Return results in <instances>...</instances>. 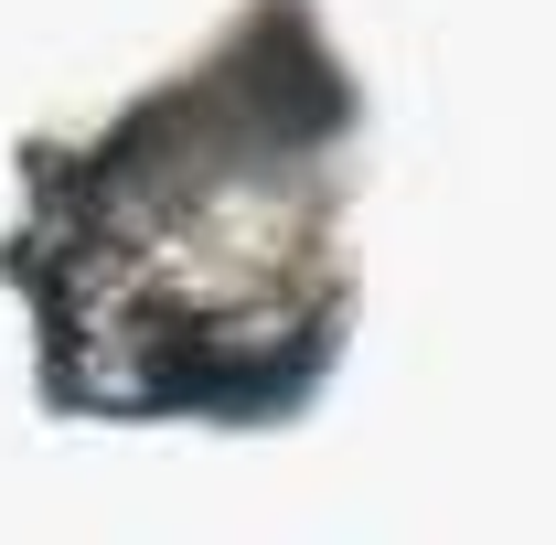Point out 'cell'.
<instances>
[{"instance_id":"6da1fadb","label":"cell","mask_w":556,"mask_h":545,"mask_svg":"<svg viewBox=\"0 0 556 545\" xmlns=\"http://www.w3.org/2000/svg\"><path fill=\"white\" fill-rule=\"evenodd\" d=\"M343 150H353V75L311 33V0H247V22L193 75L139 97L86 150L33 161V236H108L118 310L54 342L65 396L108 407V375L161 310V289L204 268L214 332V417L289 407L343 332Z\"/></svg>"}]
</instances>
